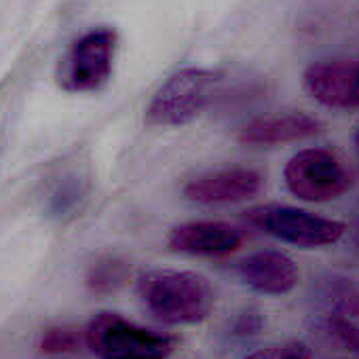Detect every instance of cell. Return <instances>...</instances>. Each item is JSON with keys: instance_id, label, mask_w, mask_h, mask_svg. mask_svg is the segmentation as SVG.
<instances>
[{"instance_id": "1", "label": "cell", "mask_w": 359, "mask_h": 359, "mask_svg": "<svg viewBox=\"0 0 359 359\" xmlns=\"http://www.w3.org/2000/svg\"><path fill=\"white\" fill-rule=\"evenodd\" d=\"M137 296L148 313L167 325H195L205 321L216 300L203 275L173 269L142 273L137 279Z\"/></svg>"}, {"instance_id": "2", "label": "cell", "mask_w": 359, "mask_h": 359, "mask_svg": "<svg viewBox=\"0 0 359 359\" xmlns=\"http://www.w3.org/2000/svg\"><path fill=\"white\" fill-rule=\"evenodd\" d=\"M226 74L189 66L173 72L150 97L146 121L154 127H182L201 116L222 93Z\"/></svg>"}, {"instance_id": "3", "label": "cell", "mask_w": 359, "mask_h": 359, "mask_svg": "<svg viewBox=\"0 0 359 359\" xmlns=\"http://www.w3.org/2000/svg\"><path fill=\"white\" fill-rule=\"evenodd\" d=\"M83 336L100 359H167L177 346L175 336L110 311L93 315Z\"/></svg>"}, {"instance_id": "4", "label": "cell", "mask_w": 359, "mask_h": 359, "mask_svg": "<svg viewBox=\"0 0 359 359\" xmlns=\"http://www.w3.org/2000/svg\"><path fill=\"white\" fill-rule=\"evenodd\" d=\"M118 36L108 26H97L81 34L57 66V85L66 93H93L108 85L114 72Z\"/></svg>"}, {"instance_id": "5", "label": "cell", "mask_w": 359, "mask_h": 359, "mask_svg": "<svg viewBox=\"0 0 359 359\" xmlns=\"http://www.w3.org/2000/svg\"><path fill=\"white\" fill-rule=\"evenodd\" d=\"M245 222L283 243L315 250L338 243L346 226L340 220L313 214L309 210L283 205V203H262L245 212Z\"/></svg>"}, {"instance_id": "6", "label": "cell", "mask_w": 359, "mask_h": 359, "mask_svg": "<svg viewBox=\"0 0 359 359\" xmlns=\"http://www.w3.org/2000/svg\"><path fill=\"white\" fill-rule=\"evenodd\" d=\"M285 189L300 201L327 203L342 197L353 177L342 158L325 148H302L283 167Z\"/></svg>"}, {"instance_id": "7", "label": "cell", "mask_w": 359, "mask_h": 359, "mask_svg": "<svg viewBox=\"0 0 359 359\" xmlns=\"http://www.w3.org/2000/svg\"><path fill=\"white\" fill-rule=\"evenodd\" d=\"M302 85L325 108L359 110V53L311 64L304 70Z\"/></svg>"}, {"instance_id": "8", "label": "cell", "mask_w": 359, "mask_h": 359, "mask_svg": "<svg viewBox=\"0 0 359 359\" xmlns=\"http://www.w3.org/2000/svg\"><path fill=\"white\" fill-rule=\"evenodd\" d=\"M264 189V177L252 167H224L201 173L184 187V197L197 205H231L254 199Z\"/></svg>"}, {"instance_id": "9", "label": "cell", "mask_w": 359, "mask_h": 359, "mask_svg": "<svg viewBox=\"0 0 359 359\" xmlns=\"http://www.w3.org/2000/svg\"><path fill=\"white\" fill-rule=\"evenodd\" d=\"M243 243V233L220 220H191L169 231L167 245L173 252L189 256L222 258L237 252Z\"/></svg>"}, {"instance_id": "10", "label": "cell", "mask_w": 359, "mask_h": 359, "mask_svg": "<svg viewBox=\"0 0 359 359\" xmlns=\"http://www.w3.org/2000/svg\"><path fill=\"white\" fill-rule=\"evenodd\" d=\"M323 129V123L302 110H287L277 114L256 116L245 123L237 140L245 146H279L315 137Z\"/></svg>"}, {"instance_id": "11", "label": "cell", "mask_w": 359, "mask_h": 359, "mask_svg": "<svg viewBox=\"0 0 359 359\" xmlns=\"http://www.w3.org/2000/svg\"><path fill=\"white\" fill-rule=\"evenodd\" d=\"M237 273L254 292L264 296H285L294 292L300 271L292 256L279 250H260L237 264Z\"/></svg>"}, {"instance_id": "12", "label": "cell", "mask_w": 359, "mask_h": 359, "mask_svg": "<svg viewBox=\"0 0 359 359\" xmlns=\"http://www.w3.org/2000/svg\"><path fill=\"white\" fill-rule=\"evenodd\" d=\"M327 327L344 348L359 355V290H346L332 302Z\"/></svg>"}, {"instance_id": "13", "label": "cell", "mask_w": 359, "mask_h": 359, "mask_svg": "<svg viewBox=\"0 0 359 359\" xmlns=\"http://www.w3.org/2000/svg\"><path fill=\"white\" fill-rule=\"evenodd\" d=\"M60 180L62 184H57L49 197V212L55 218H66L68 214L81 210V201L85 199V189H83V180L76 173H68Z\"/></svg>"}, {"instance_id": "14", "label": "cell", "mask_w": 359, "mask_h": 359, "mask_svg": "<svg viewBox=\"0 0 359 359\" xmlns=\"http://www.w3.org/2000/svg\"><path fill=\"white\" fill-rule=\"evenodd\" d=\"M127 277V266L118 260H102L91 266L87 275V285L93 292H110L116 290Z\"/></svg>"}, {"instance_id": "15", "label": "cell", "mask_w": 359, "mask_h": 359, "mask_svg": "<svg viewBox=\"0 0 359 359\" xmlns=\"http://www.w3.org/2000/svg\"><path fill=\"white\" fill-rule=\"evenodd\" d=\"M243 359H313V351L309 348V344L300 340H287V342L262 346L245 355Z\"/></svg>"}, {"instance_id": "16", "label": "cell", "mask_w": 359, "mask_h": 359, "mask_svg": "<svg viewBox=\"0 0 359 359\" xmlns=\"http://www.w3.org/2000/svg\"><path fill=\"white\" fill-rule=\"evenodd\" d=\"M79 342V336L72 332V330H49L45 336H43V351L47 353H62V351H72Z\"/></svg>"}, {"instance_id": "17", "label": "cell", "mask_w": 359, "mask_h": 359, "mask_svg": "<svg viewBox=\"0 0 359 359\" xmlns=\"http://www.w3.org/2000/svg\"><path fill=\"white\" fill-rule=\"evenodd\" d=\"M355 150H357V158H359V127L355 131Z\"/></svg>"}]
</instances>
